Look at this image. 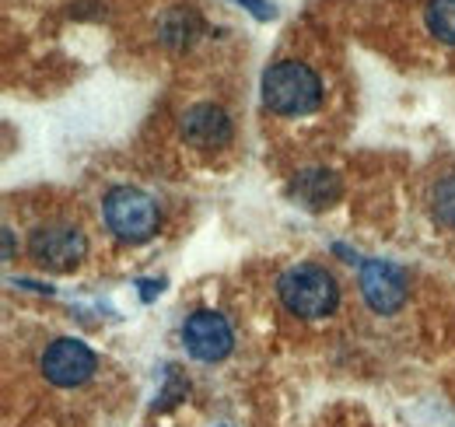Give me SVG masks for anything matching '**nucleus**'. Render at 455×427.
<instances>
[{"label":"nucleus","instance_id":"7","mask_svg":"<svg viewBox=\"0 0 455 427\" xmlns=\"http://www.w3.org/2000/svg\"><path fill=\"white\" fill-rule=\"evenodd\" d=\"M182 340H186V350L196 358V361H221L231 354V326L221 312H211V309H200L193 312L186 326H182Z\"/></svg>","mask_w":455,"mask_h":427},{"label":"nucleus","instance_id":"14","mask_svg":"<svg viewBox=\"0 0 455 427\" xmlns=\"http://www.w3.org/2000/svg\"><path fill=\"white\" fill-rule=\"evenodd\" d=\"M140 287H144V291H140V294H144V302H151V298L162 291V280H158V284H155V280H144Z\"/></svg>","mask_w":455,"mask_h":427},{"label":"nucleus","instance_id":"4","mask_svg":"<svg viewBox=\"0 0 455 427\" xmlns=\"http://www.w3.org/2000/svg\"><path fill=\"white\" fill-rule=\"evenodd\" d=\"M28 253L39 267L57 270V273H67L74 270L84 253H88V238L77 224H63V221H53V224H43L32 231L28 238Z\"/></svg>","mask_w":455,"mask_h":427},{"label":"nucleus","instance_id":"5","mask_svg":"<svg viewBox=\"0 0 455 427\" xmlns=\"http://www.w3.org/2000/svg\"><path fill=\"white\" fill-rule=\"evenodd\" d=\"M95 368H99L95 350L77 336H60L43 354V372L60 389H74V385L88 382L95 375Z\"/></svg>","mask_w":455,"mask_h":427},{"label":"nucleus","instance_id":"1","mask_svg":"<svg viewBox=\"0 0 455 427\" xmlns=\"http://www.w3.org/2000/svg\"><path fill=\"white\" fill-rule=\"evenodd\" d=\"M277 294H281L287 312L301 316V319H323L340 302L337 277L315 263H298V267L284 270L277 280Z\"/></svg>","mask_w":455,"mask_h":427},{"label":"nucleus","instance_id":"9","mask_svg":"<svg viewBox=\"0 0 455 427\" xmlns=\"http://www.w3.org/2000/svg\"><path fill=\"white\" fill-rule=\"evenodd\" d=\"M340 193H343L340 175L330 172V168H305L291 182V197L305 211H326V207H333L340 200Z\"/></svg>","mask_w":455,"mask_h":427},{"label":"nucleus","instance_id":"11","mask_svg":"<svg viewBox=\"0 0 455 427\" xmlns=\"http://www.w3.org/2000/svg\"><path fill=\"white\" fill-rule=\"evenodd\" d=\"M427 28L431 36H438L442 43L455 46V0H427Z\"/></svg>","mask_w":455,"mask_h":427},{"label":"nucleus","instance_id":"13","mask_svg":"<svg viewBox=\"0 0 455 427\" xmlns=\"http://www.w3.org/2000/svg\"><path fill=\"white\" fill-rule=\"evenodd\" d=\"M238 4H242V7H249V11H252V14L259 18V21H270V18L277 14L270 0H238Z\"/></svg>","mask_w":455,"mask_h":427},{"label":"nucleus","instance_id":"3","mask_svg":"<svg viewBox=\"0 0 455 427\" xmlns=\"http://www.w3.org/2000/svg\"><path fill=\"white\" fill-rule=\"evenodd\" d=\"M106 224L119 242H148L155 231H158V204L144 193V189H133V186H116L113 193L106 197Z\"/></svg>","mask_w":455,"mask_h":427},{"label":"nucleus","instance_id":"8","mask_svg":"<svg viewBox=\"0 0 455 427\" xmlns=\"http://www.w3.org/2000/svg\"><path fill=\"white\" fill-rule=\"evenodd\" d=\"M182 137L196 151H218L231 144V119L214 102H196L182 112Z\"/></svg>","mask_w":455,"mask_h":427},{"label":"nucleus","instance_id":"10","mask_svg":"<svg viewBox=\"0 0 455 427\" xmlns=\"http://www.w3.org/2000/svg\"><path fill=\"white\" fill-rule=\"evenodd\" d=\"M158 32H162V43H169V46H175V50H182V46H189V43L196 39L200 21H196V14H193L189 7H172L169 14L162 18Z\"/></svg>","mask_w":455,"mask_h":427},{"label":"nucleus","instance_id":"6","mask_svg":"<svg viewBox=\"0 0 455 427\" xmlns=\"http://www.w3.org/2000/svg\"><path fill=\"white\" fill-rule=\"evenodd\" d=\"M361 294L379 316H393L406 302V273L389 260H364L361 263Z\"/></svg>","mask_w":455,"mask_h":427},{"label":"nucleus","instance_id":"2","mask_svg":"<svg viewBox=\"0 0 455 427\" xmlns=\"http://www.w3.org/2000/svg\"><path fill=\"white\" fill-rule=\"evenodd\" d=\"M263 102L277 116H305L323 102V81L308 63L281 60L263 74Z\"/></svg>","mask_w":455,"mask_h":427},{"label":"nucleus","instance_id":"15","mask_svg":"<svg viewBox=\"0 0 455 427\" xmlns=\"http://www.w3.org/2000/svg\"><path fill=\"white\" fill-rule=\"evenodd\" d=\"M4 256H7V260L14 256V238H11V231H7V228H4Z\"/></svg>","mask_w":455,"mask_h":427},{"label":"nucleus","instance_id":"12","mask_svg":"<svg viewBox=\"0 0 455 427\" xmlns=\"http://www.w3.org/2000/svg\"><path fill=\"white\" fill-rule=\"evenodd\" d=\"M431 211L435 217L445 224V228H455V175H445L435 193H431Z\"/></svg>","mask_w":455,"mask_h":427}]
</instances>
